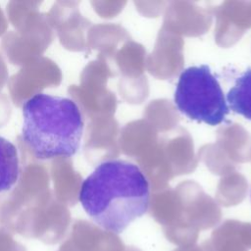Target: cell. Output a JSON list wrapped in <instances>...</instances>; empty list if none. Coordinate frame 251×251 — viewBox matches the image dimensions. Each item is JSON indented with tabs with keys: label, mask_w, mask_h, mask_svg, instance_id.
I'll list each match as a JSON object with an SVG mask.
<instances>
[{
	"label": "cell",
	"mask_w": 251,
	"mask_h": 251,
	"mask_svg": "<svg viewBox=\"0 0 251 251\" xmlns=\"http://www.w3.org/2000/svg\"><path fill=\"white\" fill-rule=\"evenodd\" d=\"M174 101L182 115L212 126L226 122L229 114L219 79L205 64L191 66L181 72Z\"/></svg>",
	"instance_id": "cell-3"
},
{
	"label": "cell",
	"mask_w": 251,
	"mask_h": 251,
	"mask_svg": "<svg viewBox=\"0 0 251 251\" xmlns=\"http://www.w3.org/2000/svg\"><path fill=\"white\" fill-rule=\"evenodd\" d=\"M78 200L93 223L119 234L148 211L150 185L134 163L106 160L83 179Z\"/></svg>",
	"instance_id": "cell-1"
},
{
	"label": "cell",
	"mask_w": 251,
	"mask_h": 251,
	"mask_svg": "<svg viewBox=\"0 0 251 251\" xmlns=\"http://www.w3.org/2000/svg\"><path fill=\"white\" fill-rule=\"evenodd\" d=\"M22 114V137L34 158H70L78 152L84 121L73 99L37 93L24 102Z\"/></svg>",
	"instance_id": "cell-2"
},
{
	"label": "cell",
	"mask_w": 251,
	"mask_h": 251,
	"mask_svg": "<svg viewBox=\"0 0 251 251\" xmlns=\"http://www.w3.org/2000/svg\"><path fill=\"white\" fill-rule=\"evenodd\" d=\"M228 109L251 121V68H247L234 79L226 96Z\"/></svg>",
	"instance_id": "cell-4"
},
{
	"label": "cell",
	"mask_w": 251,
	"mask_h": 251,
	"mask_svg": "<svg viewBox=\"0 0 251 251\" xmlns=\"http://www.w3.org/2000/svg\"><path fill=\"white\" fill-rule=\"evenodd\" d=\"M20 177V159L14 143L0 135V192L10 190Z\"/></svg>",
	"instance_id": "cell-5"
},
{
	"label": "cell",
	"mask_w": 251,
	"mask_h": 251,
	"mask_svg": "<svg viewBox=\"0 0 251 251\" xmlns=\"http://www.w3.org/2000/svg\"><path fill=\"white\" fill-rule=\"evenodd\" d=\"M250 199H251V189H250Z\"/></svg>",
	"instance_id": "cell-6"
}]
</instances>
